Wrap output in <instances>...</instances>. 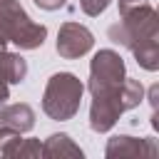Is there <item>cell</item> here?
<instances>
[{
    "label": "cell",
    "instance_id": "1",
    "mask_svg": "<svg viewBox=\"0 0 159 159\" xmlns=\"http://www.w3.org/2000/svg\"><path fill=\"white\" fill-rule=\"evenodd\" d=\"M87 89L92 92L89 127L97 134L109 132L124 112L139 107L144 99V84L139 80L127 77L124 60L114 50L94 52L89 62Z\"/></svg>",
    "mask_w": 159,
    "mask_h": 159
},
{
    "label": "cell",
    "instance_id": "2",
    "mask_svg": "<svg viewBox=\"0 0 159 159\" xmlns=\"http://www.w3.org/2000/svg\"><path fill=\"white\" fill-rule=\"evenodd\" d=\"M122 20L109 25L107 35L112 42L127 47L134 60L154 72L159 67V15L152 5L139 2L119 12Z\"/></svg>",
    "mask_w": 159,
    "mask_h": 159
},
{
    "label": "cell",
    "instance_id": "3",
    "mask_svg": "<svg viewBox=\"0 0 159 159\" xmlns=\"http://www.w3.org/2000/svg\"><path fill=\"white\" fill-rule=\"evenodd\" d=\"M84 84L72 72H55L42 92V112L55 122H67L80 112Z\"/></svg>",
    "mask_w": 159,
    "mask_h": 159
},
{
    "label": "cell",
    "instance_id": "4",
    "mask_svg": "<svg viewBox=\"0 0 159 159\" xmlns=\"http://www.w3.org/2000/svg\"><path fill=\"white\" fill-rule=\"evenodd\" d=\"M0 32L20 50H37L47 37V27L35 22L17 0H0Z\"/></svg>",
    "mask_w": 159,
    "mask_h": 159
},
{
    "label": "cell",
    "instance_id": "5",
    "mask_svg": "<svg viewBox=\"0 0 159 159\" xmlns=\"http://www.w3.org/2000/svg\"><path fill=\"white\" fill-rule=\"evenodd\" d=\"M94 45V35L80 25V22H65L60 25L57 32V55L65 60H77L82 55H87Z\"/></svg>",
    "mask_w": 159,
    "mask_h": 159
},
{
    "label": "cell",
    "instance_id": "6",
    "mask_svg": "<svg viewBox=\"0 0 159 159\" xmlns=\"http://www.w3.org/2000/svg\"><path fill=\"white\" fill-rule=\"evenodd\" d=\"M159 147L152 137H129V134H117L107 142L104 157L107 159H122V157H157Z\"/></svg>",
    "mask_w": 159,
    "mask_h": 159
},
{
    "label": "cell",
    "instance_id": "7",
    "mask_svg": "<svg viewBox=\"0 0 159 159\" xmlns=\"http://www.w3.org/2000/svg\"><path fill=\"white\" fill-rule=\"evenodd\" d=\"M0 124L12 134H25L35 127V109L25 102L17 104H0Z\"/></svg>",
    "mask_w": 159,
    "mask_h": 159
},
{
    "label": "cell",
    "instance_id": "8",
    "mask_svg": "<svg viewBox=\"0 0 159 159\" xmlns=\"http://www.w3.org/2000/svg\"><path fill=\"white\" fill-rule=\"evenodd\" d=\"M0 77L7 84H20L27 77V62L17 52H7L5 47L0 50Z\"/></svg>",
    "mask_w": 159,
    "mask_h": 159
},
{
    "label": "cell",
    "instance_id": "9",
    "mask_svg": "<svg viewBox=\"0 0 159 159\" xmlns=\"http://www.w3.org/2000/svg\"><path fill=\"white\" fill-rule=\"evenodd\" d=\"M40 157H50V159H55V157H80V159H82V149L72 142L70 134L60 132V134H50V137L42 142Z\"/></svg>",
    "mask_w": 159,
    "mask_h": 159
},
{
    "label": "cell",
    "instance_id": "10",
    "mask_svg": "<svg viewBox=\"0 0 159 159\" xmlns=\"http://www.w3.org/2000/svg\"><path fill=\"white\" fill-rule=\"evenodd\" d=\"M0 152L5 157H40V139H22L20 134H10L0 142Z\"/></svg>",
    "mask_w": 159,
    "mask_h": 159
},
{
    "label": "cell",
    "instance_id": "11",
    "mask_svg": "<svg viewBox=\"0 0 159 159\" xmlns=\"http://www.w3.org/2000/svg\"><path fill=\"white\" fill-rule=\"evenodd\" d=\"M109 2H112V0H80V7H82L84 15L97 17V15H102V12L109 7Z\"/></svg>",
    "mask_w": 159,
    "mask_h": 159
},
{
    "label": "cell",
    "instance_id": "12",
    "mask_svg": "<svg viewBox=\"0 0 159 159\" xmlns=\"http://www.w3.org/2000/svg\"><path fill=\"white\" fill-rule=\"evenodd\" d=\"M32 2L42 10H60V7L67 5V0H32Z\"/></svg>",
    "mask_w": 159,
    "mask_h": 159
},
{
    "label": "cell",
    "instance_id": "13",
    "mask_svg": "<svg viewBox=\"0 0 159 159\" xmlns=\"http://www.w3.org/2000/svg\"><path fill=\"white\" fill-rule=\"evenodd\" d=\"M7 97H10V87H7V82L0 77V104H5Z\"/></svg>",
    "mask_w": 159,
    "mask_h": 159
},
{
    "label": "cell",
    "instance_id": "14",
    "mask_svg": "<svg viewBox=\"0 0 159 159\" xmlns=\"http://www.w3.org/2000/svg\"><path fill=\"white\" fill-rule=\"evenodd\" d=\"M139 2H144V0H119V12L127 10V7H132V5H139Z\"/></svg>",
    "mask_w": 159,
    "mask_h": 159
},
{
    "label": "cell",
    "instance_id": "15",
    "mask_svg": "<svg viewBox=\"0 0 159 159\" xmlns=\"http://www.w3.org/2000/svg\"><path fill=\"white\" fill-rule=\"evenodd\" d=\"M10 134H12V132H10V129H5V127H2V124H0V142H2V139H5V137H10Z\"/></svg>",
    "mask_w": 159,
    "mask_h": 159
},
{
    "label": "cell",
    "instance_id": "16",
    "mask_svg": "<svg viewBox=\"0 0 159 159\" xmlns=\"http://www.w3.org/2000/svg\"><path fill=\"white\" fill-rule=\"evenodd\" d=\"M5 45H7V40H5V37H2V32H0V50H2Z\"/></svg>",
    "mask_w": 159,
    "mask_h": 159
}]
</instances>
